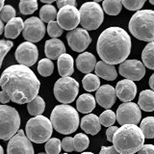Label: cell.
I'll return each mask as SVG.
<instances>
[{"label":"cell","mask_w":154,"mask_h":154,"mask_svg":"<svg viewBox=\"0 0 154 154\" xmlns=\"http://www.w3.org/2000/svg\"><path fill=\"white\" fill-rule=\"evenodd\" d=\"M0 85L13 102L25 104L38 96L41 82L28 66L14 65L3 71Z\"/></svg>","instance_id":"obj_1"},{"label":"cell","mask_w":154,"mask_h":154,"mask_svg":"<svg viewBox=\"0 0 154 154\" xmlns=\"http://www.w3.org/2000/svg\"><path fill=\"white\" fill-rule=\"evenodd\" d=\"M131 46V38L124 29L109 27L100 34L96 51L103 62L110 65H120L126 61Z\"/></svg>","instance_id":"obj_2"},{"label":"cell","mask_w":154,"mask_h":154,"mask_svg":"<svg viewBox=\"0 0 154 154\" xmlns=\"http://www.w3.org/2000/svg\"><path fill=\"white\" fill-rule=\"evenodd\" d=\"M144 135L135 124L122 125L113 139V146L120 154H134L143 146Z\"/></svg>","instance_id":"obj_3"},{"label":"cell","mask_w":154,"mask_h":154,"mask_svg":"<svg viewBox=\"0 0 154 154\" xmlns=\"http://www.w3.org/2000/svg\"><path fill=\"white\" fill-rule=\"evenodd\" d=\"M50 120L57 132L69 135L79 126V115L75 108L67 104L57 105L52 110Z\"/></svg>","instance_id":"obj_4"},{"label":"cell","mask_w":154,"mask_h":154,"mask_svg":"<svg viewBox=\"0 0 154 154\" xmlns=\"http://www.w3.org/2000/svg\"><path fill=\"white\" fill-rule=\"evenodd\" d=\"M129 31L140 41L154 42V11L142 10L135 13L129 21Z\"/></svg>","instance_id":"obj_5"},{"label":"cell","mask_w":154,"mask_h":154,"mask_svg":"<svg viewBox=\"0 0 154 154\" xmlns=\"http://www.w3.org/2000/svg\"><path fill=\"white\" fill-rule=\"evenodd\" d=\"M25 131L26 136L31 142L42 143L50 139L53 132V125L51 120L45 116H37L27 122Z\"/></svg>","instance_id":"obj_6"},{"label":"cell","mask_w":154,"mask_h":154,"mask_svg":"<svg viewBox=\"0 0 154 154\" xmlns=\"http://www.w3.org/2000/svg\"><path fill=\"white\" fill-rule=\"evenodd\" d=\"M20 117L17 111L8 105L0 106V138L10 141L19 131Z\"/></svg>","instance_id":"obj_7"},{"label":"cell","mask_w":154,"mask_h":154,"mask_svg":"<svg viewBox=\"0 0 154 154\" xmlns=\"http://www.w3.org/2000/svg\"><path fill=\"white\" fill-rule=\"evenodd\" d=\"M80 24L86 30H96L103 22L104 13L96 2H87L81 6Z\"/></svg>","instance_id":"obj_8"},{"label":"cell","mask_w":154,"mask_h":154,"mask_svg":"<svg viewBox=\"0 0 154 154\" xmlns=\"http://www.w3.org/2000/svg\"><path fill=\"white\" fill-rule=\"evenodd\" d=\"M53 93L59 102L69 104L75 100L79 93V84L71 77H62L56 81Z\"/></svg>","instance_id":"obj_9"},{"label":"cell","mask_w":154,"mask_h":154,"mask_svg":"<svg viewBox=\"0 0 154 154\" xmlns=\"http://www.w3.org/2000/svg\"><path fill=\"white\" fill-rule=\"evenodd\" d=\"M142 119L141 108L136 103L125 102L119 106L117 110V120L122 125L135 124L137 125Z\"/></svg>","instance_id":"obj_10"},{"label":"cell","mask_w":154,"mask_h":154,"mask_svg":"<svg viewBox=\"0 0 154 154\" xmlns=\"http://www.w3.org/2000/svg\"><path fill=\"white\" fill-rule=\"evenodd\" d=\"M22 34L23 38L27 42H30L32 43L40 42L45 34V23L38 17H29L24 21V29Z\"/></svg>","instance_id":"obj_11"},{"label":"cell","mask_w":154,"mask_h":154,"mask_svg":"<svg viewBox=\"0 0 154 154\" xmlns=\"http://www.w3.org/2000/svg\"><path fill=\"white\" fill-rule=\"evenodd\" d=\"M57 22L67 31H72L78 28L80 23V12L75 6H66L59 10L57 16Z\"/></svg>","instance_id":"obj_12"},{"label":"cell","mask_w":154,"mask_h":154,"mask_svg":"<svg viewBox=\"0 0 154 154\" xmlns=\"http://www.w3.org/2000/svg\"><path fill=\"white\" fill-rule=\"evenodd\" d=\"M7 154H34L31 141L28 139L23 130H19L9 141Z\"/></svg>","instance_id":"obj_13"},{"label":"cell","mask_w":154,"mask_h":154,"mask_svg":"<svg viewBox=\"0 0 154 154\" xmlns=\"http://www.w3.org/2000/svg\"><path fill=\"white\" fill-rule=\"evenodd\" d=\"M14 57L19 65L31 66L36 64L38 57V47L30 42H25L19 45L14 52Z\"/></svg>","instance_id":"obj_14"},{"label":"cell","mask_w":154,"mask_h":154,"mask_svg":"<svg viewBox=\"0 0 154 154\" xmlns=\"http://www.w3.org/2000/svg\"><path fill=\"white\" fill-rule=\"evenodd\" d=\"M66 41L73 51L83 53L91 42V38L86 29L76 28L66 34Z\"/></svg>","instance_id":"obj_15"},{"label":"cell","mask_w":154,"mask_h":154,"mask_svg":"<svg viewBox=\"0 0 154 154\" xmlns=\"http://www.w3.org/2000/svg\"><path fill=\"white\" fill-rule=\"evenodd\" d=\"M119 71L120 75L128 80L140 81L146 74V66L138 60H126L119 65Z\"/></svg>","instance_id":"obj_16"},{"label":"cell","mask_w":154,"mask_h":154,"mask_svg":"<svg viewBox=\"0 0 154 154\" xmlns=\"http://www.w3.org/2000/svg\"><path fill=\"white\" fill-rule=\"evenodd\" d=\"M116 98H117L116 89L111 85H103L96 91V102L106 110H110V108L115 104Z\"/></svg>","instance_id":"obj_17"},{"label":"cell","mask_w":154,"mask_h":154,"mask_svg":"<svg viewBox=\"0 0 154 154\" xmlns=\"http://www.w3.org/2000/svg\"><path fill=\"white\" fill-rule=\"evenodd\" d=\"M116 93L119 100H122L123 103L130 102L135 98L137 94V86L133 81L124 79L118 82L116 86Z\"/></svg>","instance_id":"obj_18"},{"label":"cell","mask_w":154,"mask_h":154,"mask_svg":"<svg viewBox=\"0 0 154 154\" xmlns=\"http://www.w3.org/2000/svg\"><path fill=\"white\" fill-rule=\"evenodd\" d=\"M45 53L50 60H58L63 55L66 54V47L64 42L59 38H50L45 42Z\"/></svg>","instance_id":"obj_19"},{"label":"cell","mask_w":154,"mask_h":154,"mask_svg":"<svg viewBox=\"0 0 154 154\" xmlns=\"http://www.w3.org/2000/svg\"><path fill=\"white\" fill-rule=\"evenodd\" d=\"M96 59L94 54L90 52H83L79 54L76 59V66L83 73L89 74L91 71L95 69L96 66Z\"/></svg>","instance_id":"obj_20"},{"label":"cell","mask_w":154,"mask_h":154,"mask_svg":"<svg viewBox=\"0 0 154 154\" xmlns=\"http://www.w3.org/2000/svg\"><path fill=\"white\" fill-rule=\"evenodd\" d=\"M80 126L82 130L85 131V133L90 135H96L101 129V122L96 115L89 114L82 118Z\"/></svg>","instance_id":"obj_21"},{"label":"cell","mask_w":154,"mask_h":154,"mask_svg":"<svg viewBox=\"0 0 154 154\" xmlns=\"http://www.w3.org/2000/svg\"><path fill=\"white\" fill-rule=\"evenodd\" d=\"M95 74L98 77H101L105 80L108 81H113L116 80V78L118 77L117 70L114 65H110L105 63L103 61L97 62L95 66Z\"/></svg>","instance_id":"obj_22"},{"label":"cell","mask_w":154,"mask_h":154,"mask_svg":"<svg viewBox=\"0 0 154 154\" xmlns=\"http://www.w3.org/2000/svg\"><path fill=\"white\" fill-rule=\"evenodd\" d=\"M24 22L21 17H14L11 21H9L5 26L4 35L7 38H16L19 34L23 32Z\"/></svg>","instance_id":"obj_23"},{"label":"cell","mask_w":154,"mask_h":154,"mask_svg":"<svg viewBox=\"0 0 154 154\" xmlns=\"http://www.w3.org/2000/svg\"><path fill=\"white\" fill-rule=\"evenodd\" d=\"M73 58L66 53L58 59V71L62 77H69L73 73Z\"/></svg>","instance_id":"obj_24"},{"label":"cell","mask_w":154,"mask_h":154,"mask_svg":"<svg viewBox=\"0 0 154 154\" xmlns=\"http://www.w3.org/2000/svg\"><path fill=\"white\" fill-rule=\"evenodd\" d=\"M95 98L90 94H81L76 102L77 110L82 114H89L95 108Z\"/></svg>","instance_id":"obj_25"},{"label":"cell","mask_w":154,"mask_h":154,"mask_svg":"<svg viewBox=\"0 0 154 154\" xmlns=\"http://www.w3.org/2000/svg\"><path fill=\"white\" fill-rule=\"evenodd\" d=\"M139 107L146 112L154 111V91L152 90H144L140 93Z\"/></svg>","instance_id":"obj_26"},{"label":"cell","mask_w":154,"mask_h":154,"mask_svg":"<svg viewBox=\"0 0 154 154\" xmlns=\"http://www.w3.org/2000/svg\"><path fill=\"white\" fill-rule=\"evenodd\" d=\"M45 109V102L41 96H37L35 99H33L31 102L27 103V110L29 114L34 117L41 116Z\"/></svg>","instance_id":"obj_27"},{"label":"cell","mask_w":154,"mask_h":154,"mask_svg":"<svg viewBox=\"0 0 154 154\" xmlns=\"http://www.w3.org/2000/svg\"><path fill=\"white\" fill-rule=\"evenodd\" d=\"M142 60L144 66L154 70V42H148L143 48L142 53Z\"/></svg>","instance_id":"obj_28"},{"label":"cell","mask_w":154,"mask_h":154,"mask_svg":"<svg viewBox=\"0 0 154 154\" xmlns=\"http://www.w3.org/2000/svg\"><path fill=\"white\" fill-rule=\"evenodd\" d=\"M82 85L83 88L87 91H95L100 88V80L99 77L96 74L89 73L86 74L85 77L82 80Z\"/></svg>","instance_id":"obj_29"},{"label":"cell","mask_w":154,"mask_h":154,"mask_svg":"<svg viewBox=\"0 0 154 154\" xmlns=\"http://www.w3.org/2000/svg\"><path fill=\"white\" fill-rule=\"evenodd\" d=\"M57 10L53 5H45L40 10V18L43 22L50 23L57 19Z\"/></svg>","instance_id":"obj_30"},{"label":"cell","mask_w":154,"mask_h":154,"mask_svg":"<svg viewBox=\"0 0 154 154\" xmlns=\"http://www.w3.org/2000/svg\"><path fill=\"white\" fill-rule=\"evenodd\" d=\"M102 8L106 14L110 16H117L122 11V3L119 0H106L102 2Z\"/></svg>","instance_id":"obj_31"},{"label":"cell","mask_w":154,"mask_h":154,"mask_svg":"<svg viewBox=\"0 0 154 154\" xmlns=\"http://www.w3.org/2000/svg\"><path fill=\"white\" fill-rule=\"evenodd\" d=\"M140 128L143 131L144 138L153 139L154 138V117L144 118L140 124Z\"/></svg>","instance_id":"obj_32"},{"label":"cell","mask_w":154,"mask_h":154,"mask_svg":"<svg viewBox=\"0 0 154 154\" xmlns=\"http://www.w3.org/2000/svg\"><path fill=\"white\" fill-rule=\"evenodd\" d=\"M53 70H54V64H53V62L50 59L45 58V59H42L38 62V71L42 76H50L53 73Z\"/></svg>","instance_id":"obj_33"},{"label":"cell","mask_w":154,"mask_h":154,"mask_svg":"<svg viewBox=\"0 0 154 154\" xmlns=\"http://www.w3.org/2000/svg\"><path fill=\"white\" fill-rule=\"evenodd\" d=\"M74 139V146H75V151L82 152L86 150L89 147L90 144V140L88 136H86L83 133H78L75 135Z\"/></svg>","instance_id":"obj_34"},{"label":"cell","mask_w":154,"mask_h":154,"mask_svg":"<svg viewBox=\"0 0 154 154\" xmlns=\"http://www.w3.org/2000/svg\"><path fill=\"white\" fill-rule=\"evenodd\" d=\"M45 148L46 154H60L62 149V142L58 138L49 139L45 143Z\"/></svg>","instance_id":"obj_35"},{"label":"cell","mask_w":154,"mask_h":154,"mask_svg":"<svg viewBox=\"0 0 154 154\" xmlns=\"http://www.w3.org/2000/svg\"><path fill=\"white\" fill-rule=\"evenodd\" d=\"M116 119H117V115H116L113 111L106 110L100 115L99 119L101 124L105 127H111L114 126V123L116 122Z\"/></svg>","instance_id":"obj_36"},{"label":"cell","mask_w":154,"mask_h":154,"mask_svg":"<svg viewBox=\"0 0 154 154\" xmlns=\"http://www.w3.org/2000/svg\"><path fill=\"white\" fill-rule=\"evenodd\" d=\"M38 9V1L30 0V1L19 2V11L22 14H31Z\"/></svg>","instance_id":"obj_37"},{"label":"cell","mask_w":154,"mask_h":154,"mask_svg":"<svg viewBox=\"0 0 154 154\" xmlns=\"http://www.w3.org/2000/svg\"><path fill=\"white\" fill-rule=\"evenodd\" d=\"M17 12L14 8L11 5H6L0 12V17H1V21L3 22H9L14 17H17Z\"/></svg>","instance_id":"obj_38"},{"label":"cell","mask_w":154,"mask_h":154,"mask_svg":"<svg viewBox=\"0 0 154 154\" xmlns=\"http://www.w3.org/2000/svg\"><path fill=\"white\" fill-rule=\"evenodd\" d=\"M63 30L64 29L59 25V23L57 21H52L50 23H48L47 25V33L52 38H59L63 34Z\"/></svg>","instance_id":"obj_39"},{"label":"cell","mask_w":154,"mask_h":154,"mask_svg":"<svg viewBox=\"0 0 154 154\" xmlns=\"http://www.w3.org/2000/svg\"><path fill=\"white\" fill-rule=\"evenodd\" d=\"M122 6L129 10V11L139 12V10L143 8L146 1H143V0H136V1H133V0H123V1H122Z\"/></svg>","instance_id":"obj_40"},{"label":"cell","mask_w":154,"mask_h":154,"mask_svg":"<svg viewBox=\"0 0 154 154\" xmlns=\"http://www.w3.org/2000/svg\"><path fill=\"white\" fill-rule=\"evenodd\" d=\"M13 45H14V43L11 41H7V40L0 41V49H1V62H0V66L2 65V62L4 60L5 56H6L7 53L11 50Z\"/></svg>","instance_id":"obj_41"},{"label":"cell","mask_w":154,"mask_h":154,"mask_svg":"<svg viewBox=\"0 0 154 154\" xmlns=\"http://www.w3.org/2000/svg\"><path fill=\"white\" fill-rule=\"evenodd\" d=\"M62 148L66 152H72L75 151L74 146V139L71 137H66L62 140Z\"/></svg>","instance_id":"obj_42"},{"label":"cell","mask_w":154,"mask_h":154,"mask_svg":"<svg viewBox=\"0 0 154 154\" xmlns=\"http://www.w3.org/2000/svg\"><path fill=\"white\" fill-rule=\"evenodd\" d=\"M138 154H154V146L153 144H143Z\"/></svg>","instance_id":"obj_43"},{"label":"cell","mask_w":154,"mask_h":154,"mask_svg":"<svg viewBox=\"0 0 154 154\" xmlns=\"http://www.w3.org/2000/svg\"><path fill=\"white\" fill-rule=\"evenodd\" d=\"M118 127L117 126H111L109 127L107 130H106V136H107V140L108 142H112L113 143V139H114V136L116 132L118 131Z\"/></svg>","instance_id":"obj_44"},{"label":"cell","mask_w":154,"mask_h":154,"mask_svg":"<svg viewBox=\"0 0 154 154\" xmlns=\"http://www.w3.org/2000/svg\"><path fill=\"white\" fill-rule=\"evenodd\" d=\"M76 2L74 0H61V1H57V6L58 8H64L66 6H75Z\"/></svg>","instance_id":"obj_45"},{"label":"cell","mask_w":154,"mask_h":154,"mask_svg":"<svg viewBox=\"0 0 154 154\" xmlns=\"http://www.w3.org/2000/svg\"><path fill=\"white\" fill-rule=\"evenodd\" d=\"M99 154H120L119 153L114 146H102L100 149Z\"/></svg>","instance_id":"obj_46"},{"label":"cell","mask_w":154,"mask_h":154,"mask_svg":"<svg viewBox=\"0 0 154 154\" xmlns=\"http://www.w3.org/2000/svg\"><path fill=\"white\" fill-rule=\"evenodd\" d=\"M0 101H1L2 105H4V104L8 103L9 101H12V100H11V98H10L9 94L6 93V91H2L1 93H0Z\"/></svg>","instance_id":"obj_47"},{"label":"cell","mask_w":154,"mask_h":154,"mask_svg":"<svg viewBox=\"0 0 154 154\" xmlns=\"http://www.w3.org/2000/svg\"><path fill=\"white\" fill-rule=\"evenodd\" d=\"M149 86H150L151 90L154 91V73L150 76V78H149Z\"/></svg>","instance_id":"obj_48"},{"label":"cell","mask_w":154,"mask_h":154,"mask_svg":"<svg viewBox=\"0 0 154 154\" xmlns=\"http://www.w3.org/2000/svg\"><path fill=\"white\" fill-rule=\"evenodd\" d=\"M4 32H5V27H4L3 21H0V34H3Z\"/></svg>","instance_id":"obj_49"},{"label":"cell","mask_w":154,"mask_h":154,"mask_svg":"<svg viewBox=\"0 0 154 154\" xmlns=\"http://www.w3.org/2000/svg\"><path fill=\"white\" fill-rule=\"evenodd\" d=\"M42 2L46 5H51L53 3V0H42Z\"/></svg>","instance_id":"obj_50"},{"label":"cell","mask_w":154,"mask_h":154,"mask_svg":"<svg viewBox=\"0 0 154 154\" xmlns=\"http://www.w3.org/2000/svg\"><path fill=\"white\" fill-rule=\"evenodd\" d=\"M0 5H1V6H0V10H2V9L5 7V5H4V0H1V2H0Z\"/></svg>","instance_id":"obj_51"},{"label":"cell","mask_w":154,"mask_h":154,"mask_svg":"<svg viewBox=\"0 0 154 154\" xmlns=\"http://www.w3.org/2000/svg\"><path fill=\"white\" fill-rule=\"evenodd\" d=\"M0 154H3V148H2V146H0Z\"/></svg>","instance_id":"obj_52"},{"label":"cell","mask_w":154,"mask_h":154,"mask_svg":"<svg viewBox=\"0 0 154 154\" xmlns=\"http://www.w3.org/2000/svg\"><path fill=\"white\" fill-rule=\"evenodd\" d=\"M81 154H94L93 152H83V153H81Z\"/></svg>","instance_id":"obj_53"},{"label":"cell","mask_w":154,"mask_h":154,"mask_svg":"<svg viewBox=\"0 0 154 154\" xmlns=\"http://www.w3.org/2000/svg\"><path fill=\"white\" fill-rule=\"evenodd\" d=\"M149 3L152 4V5H154V1H153V0H150V1H149Z\"/></svg>","instance_id":"obj_54"},{"label":"cell","mask_w":154,"mask_h":154,"mask_svg":"<svg viewBox=\"0 0 154 154\" xmlns=\"http://www.w3.org/2000/svg\"><path fill=\"white\" fill-rule=\"evenodd\" d=\"M38 154H46V153H42H42H38Z\"/></svg>","instance_id":"obj_55"},{"label":"cell","mask_w":154,"mask_h":154,"mask_svg":"<svg viewBox=\"0 0 154 154\" xmlns=\"http://www.w3.org/2000/svg\"><path fill=\"white\" fill-rule=\"evenodd\" d=\"M63 154H67V153H63Z\"/></svg>","instance_id":"obj_56"}]
</instances>
